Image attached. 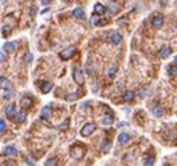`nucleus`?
<instances>
[{
  "label": "nucleus",
  "instance_id": "f257e3e1",
  "mask_svg": "<svg viewBox=\"0 0 177 166\" xmlns=\"http://www.w3.org/2000/svg\"><path fill=\"white\" fill-rule=\"evenodd\" d=\"M70 154H71V156L74 159H81L85 155V147L81 144H75L74 147H71V152Z\"/></svg>",
  "mask_w": 177,
  "mask_h": 166
},
{
  "label": "nucleus",
  "instance_id": "f03ea898",
  "mask_svg": "<svg viewBox=\"0 0 177 166\" xmlns=\"http://www.w3.org/2000/svg\"><path fill=\"white\" fill-rule=\"evenodd\" d=\"M95 130H96V124L95 123H87V124H84V127L81 128V136L82 137H89Z\"/></svg>",
  "mask_w": 177,
  "mask_h": 166
},
{
  "label": "nucleus",
  "instance_id": "7ed1b4c3",
  "mask_svg": "<svg viewBox=\"0 0 177 166\" xmlns=\"http://www.w3.org/2000/svg\"><path fill=\"white\" fill-rule=\"evenodd\" d=\"M73 78H74V81L77 82L78 85L84 84V73H82V70L80 69V67H77V69L74 70V73H73Z\"/></svg>",
  "mask_w": 177,
  "mask_h": 166
},
{
  "label": "nucleus",
  "instance_id": "20e7f679",
  "mask_svg": "<svg viewBox=\"0 0 177 166\" xmlns=\"http://www.w3.org/2000/svg\"><path fill=\"white\" fill-rule=\"evenodd\" d=\"M74 52H75V48H73V46L64 49V50H61V53H60V59H61V60H69V59L73 57Z\"/></svg>",
  "mask_w": 177,
  "mask_h": 166
},
{
  "label": "nucleus",
  "instance_id": "39448f33",
  "mask_svg": "<svg viewBox=\"0 0 177 166\" xmlns=\"http://www.w3.org/2000/svg\"><path fill=\"white\" fill-rule=\"evenodd\" d=\"M73 17H75L77 20H84L85 18V11L82 7H77V9H74V11H73Z\"/></svg>",
  "mask_w": 177,
  "mask_h": 166
},
{
  "label": "nucleus",
  "instance_id": "423d86ee",
  "mask_svg": "<svg viewBox=\"0 0 177 166\" xmlns=\"http://www.w3.org/2000/svg\"><path fill=\"white\" fill-rule=\"evenodd\" d=\"M20 106H21L22 109H30L31 106H32V98H31V97H24L21 99V102H20Z\"/></svg>",
  "mask_w": 177,
  "mask_h": 166
},
{
  "label": "nucleus",
  "instance_id": "0eeeda50",
  "mask_svg": "<svg viewBox=\"0 0 177 166\" xmlns=\"http://www.w3.org/2000/svg\"><path fill=\"white\" fill-rule=\"evenodd\" d=\"M110 42L113 43V45H119V43L121 42V34H119V32H112L110 34Z\"/></svg>",
  "mask_w": 177,
  "mask_h": 166
},
{
  "label": "nucleus",
  "instance_id": "6e6552de",
  "mask_svg": "<svg viewBox=\"0 0 177 166\" xmlns=\"http://www.w3.org/2000/svg\"><path fill=\"white\" fill-rule=\"evenodd\" d=\"M163 15H160V14H158V15H155V18H153V27L155 28H162V25H163Z\"/></svg>",
  "mask_w": 177,
  "mask_h": 166
},
{
  "label": "nucleus",
  "instance_id": "1a4fd4ad",
  "mask_svg": "<svg viewBox=\"0 0 177 166\" xmlns=\"http://www.w3.org/2000/svg\"><path fill=\"white\" fill-rule=\"evenodd\" d=\"M3 155H6V156H15L17 155V149L14 147H11V145H9V147H6L3 149Z\"/></svg>",
  "mask_w": 177,
  "mask_h": 166
},
{
  "label": "nucleus",
  "instance_id": "9d476101",
  "mask_svg": "<svg viewBox=\"0 0 177 166\" xmlns=\"http://www.w3.org/2000/svg\"><path fill=\"white\" fill-rule=\"evenodd\" d=\"M170 53H171V50H170V48H167V46H162V48L159 49V56L162 59L169 57V56H170Z\"/></svg>",
  "mask_w": 177,
  "mask_h": 166
},
{
  "label": "nucleus",
  "instance_id": "9b49d317",
  "mask_svg": "<svg viewBox=\"0 0 177 166\" xmlns=\"http://www.w3.org/2000/svg\"><path fill=\"white\" fill-rule=\"evenodd\" d=\"M41 117H42V119H50L52 117V110H50L49 106L42 108V110H41Z\"/></svg>",
  "mask_w": 177,
  "mask_h": 166
},
{
  "label": "nucleus",
  "instance_id": "f8f14e48",
  "mask_svg": "<svg viewBox=\"0 0 177 166\" xmlns=\"http://www.w3.org/2000/svg\"><path fill=\"white\" fill-rule=\"evenodd\" d=\"M117 140H119V144L120 145H126L127 142L130 141V136L127 133H121L120 136L117 137Z\"/></svg>",
  "mask_w": 177,
  "mask_h": 166
},
{
  "label": "nucleus",
  "instance_id": "ddd939ff",
  "mask_svg": "<svg viewBox=\"0 0 177 166\" xmlns=\"http://www.w3.org/2000/svg\"><path fill=\"white\" fill-rule=\"evenodd\" d=\"M112 148V140L109 138H105V141L102 142V147H100V149H102V152H109Z\"/></svg>",
  "mask_w": 177,
  "mask_h": 166
},
{
  "label": "nucleus",
  "instance_id": "4468645a",
  "mask_svg": "<svg viewBox=\"0 0 177 166\" xmlns=\"http://www.w3.org/2000/svg\"><path fill=\"white\" fill-rule=\"evenodd\" d=\"M134 98H135V95H134V92H132V91H126V92H124V95H123V101H124V102H131Z\"/></svg>",
  "mask_w": 177,
  "mask_h": 166
},
{
  "label": "nucleus",
  "instance_id": "2eb2a0df",
  "mask_svg": "<svg viewBox=\"0 0 177 166\" xmlns=\"http://www.w3.org/2000/svg\"><path fill=\"white\" fill-rule=\"evenodd\" d=\"M25 117H27V116H25L24 112H17V113L14 115V120L17 121V123H24V121H25Z\"/></svg>",
  "mask_w": 177,
  "mask_h": 166
},
{
  "label": "nucleus",
  "instance_id": "dca6fc26",
  "mask_svg": "<svg viewBox=\"0 0 177 166\" xmlns=\"http://www.w3.org/2000/svg\"><path fill=\"white\" fill-rule=\"evenodd\" d=\"M52 88H53V84H52L50 81H45L42 84V92L43 94H48V92H50Z\"/></svg>",
  "mask_w": 177,
  "mask_h": 166
},
{
  "label": "nucleus",
  "instance_id": "f3484780",
  "mask_svg": "<svg viewBox=\"0 0 177 166\" xmlns=\"http://www.w3.org/2000/svg\"><path fill=\"white\" fill-rule=\"evenodd\" d=\"M93 13L98 15H102L103 13H105V7H103L100 3H96L95 6H93Z\"/></svg>",
  "mask_w": 177,
  "mask_h": 166
},
{
  "label": "nucleus",
  "instance_id": "a211bd4d",
  "mask_svg": "<svg viewBox=\"0 0 177 166\" xmlns=\"http://www.w3.org/2000/svg\"><path fill=\"white\" fill-rule=\"evenodd\" d=\"M15 106L14 105H9L6 108V116H9V117H14V115H15Z\"/></svg>",
  "mask_w": 177,
  "mask_h": 166
},
{
  "label": "nucleus",
  "instance_id": "6ab92c4d",
  "mask_svg": "<svg viewBox=\"0 0 177 166\" xmlns=\"http://www.w3.org/2000/svg\"><path fill=\"white\" fill-rule=\"evenodd\" d=\"M112 123H113V116H112V115H108V116H105V117L102 119L103 126H110Z\"/></svg>",
  "mask_w": 177,
  "mask_h": 166
},
{
  "label": "nucleus",
  "instance_id": "aec40b11",
  "mask_svg": "<svg viewBox=\"0 0 177 166\" xmlns=\"http://www.w3.org/2000/svg\"><path fill=\"white\" fill-rule=\"evenodd\" d=\"M0 82H2V84H0L2 89H9V88H10V82H9V80H7V78L2 77V78H0Z\"/></svg>",
  "mask_w": 177,
  "mask_h": 166
},
{
  "label": "nucleus",
  "instance_id": "412c9836",
  "mask_svg": "<svg viewBox=\"0 0 177 166\" xmlns=\"http://www.w3.org/2000/svg\"><path fill=\"white\" fill-rule=\"evenodd\" d=\"M3 49H4V50H7V52H14L15 50V45H14V43H11V42H6L3 45Z\"/></svg>",
  "mask_w": 177,
  "mask_h": 166
},
{
  "label": "nucleus",
  "instance_id": "4be33fe9",
  "mask_svg": "<svg viewBox=\"0 0 177 166\" xmlns=\"http://www.w3.org/2000/svg\"><path fill=\"white\" fill-rule=\"evenodd\" d=\"M116 71H117V67H116V66L110 67V69L108 70V77H109V78L113 80V78H114V76H116Z\"/></svg>",
  "mask_w": 177,
  "mask_h": 166
},
{
  "label": "nucleus",
  "instance_id": "5701e85b",
  "mask_svg": "<svg viewBox=\"0 0 177 166\" xmlns=\"http://www.w3.org/2000/svg\"><path fill=\"white\" fill-rule=\"evenodd\" d=\"M167 71H169V74H170L171 77H177V64H174V66H169Z\"/></svg>",
  "mask_w": 177,
  "mask_h": 166
},
{
  "label": "nucleus",
  "instance_id": "b1692460",
  "mask_svg": "<svg viewBox=\"0 0 177 166\" xmlns=\"http://www.w3.org/2000/svg\"><path fill=\"white\" fill-rule=\"evenodd\" d=\"M109 11H110V14L117 13V11H119V4H117V3H112L110 7H109Z\"/></svg>",
  "mask_w": 177,
  "mask_h": 166
},
{
  "label": "nucleus",
  "instance_id": "393cba45",
  "mask_svg": "<svg viewBox=\"0 0 177 166\" xmlns=\"http://www.w3.org/2000/svg\"><path fill=\"white\" fill-rule=\"evenodd\" d=\"M153 115L158 116V117H159V116H162L163 115V109L160 108V106H156V108L153 109Z\"/></svg>",
  "mask_w": 177,
  "mask_h": 166
},
{
  "label": "nucleus",
  "instance_id": "a878e982",
  "mask_svg": "<svg viewBox=\"0 0 177 166\" xmlns=\"http://www.w3.org/2000/svg\"><path fill=\"white\" fill-rule=\"evenodd\" d=\"M13 95H14V91L10 89V88H9V89H7L6 92H4L3 98H4V99H10V98H13Z\"/></svg>",
  "mask_w": 177,
  "mask_h": 166
},
{
  "label": "nucleus",
  "instance_id": "bb28decb",
  "mask_svg": "<svg viewBox=\"0 0 177 166\" xmlns=\"http://www.w3.org/2000/svg\"><path fill=\"white\" fill-rule=\"evenodd\" d=\"M9 34H10V27L9 25H3V27H2V35L9 36Z\"/></svg>",
  "mask_w": 177,
  "mask_h": 166
},
{
  "label": "nucleus",
  "instance_id": "cd10ccee",
  "mask_svg": "<svg viewBox=\"0 0 177 166\" xmlns=\"http://www.w3.org/2000/svg\"><path fill=\"white\" fill-rule=\"evenodd\" d=\"M69 124H70V119H66V120L63 121V124L59 126V128H60V130H67V128H69Z\"/></svg>",
  "mask_w": 177,
  "mask_h": 166
},
{
  "label": "nucleus",
  "instance_id": "c85d7f7f",
  "mask_svg": "<svg viewBox=\"0 0 177 166\" xmlns=\"http://www.w3.org/2000/svg\"><path fill=\"white\" fill-rule=\"evenodd\" d=\"M4 131H6V121L2 119L0 120V134H4Z\"/></svg>",
  "mask_w": 177,
  "mask_h": 166
},
{
  "label": "nucleus",
  "instance_id": "c756f323",
  "mask_svg": "<svg viewBox=\"0 0 177 166\" xmlns=\"http://www.w3.org/2000/svg\"><path fill=\"white\" fill-rule=\"evenodd\" d=\"M153 163H155V159H153V158H147L145 162H144V165L145 166H152Z\"/></svg>",
  "mask_w": 177,
  "mask_h": 166
},
{
  "label": "nucleus",
  "instance_id": "7c9ffc66",
  "mask_svg": "<svg viewBox=\"0 0 177 166\" xmlns=\"http://www.w3.org/2000/svg\"><path fill=\"white\" fill-rule=\"evenodd\" d=\"M46 166H53V165H57V159L56 158H52V159H48V162H45Z\"/></svg>",
  "mask_w": 177,
  "mask_h": 166
},
{
  "label": "nucleus",
  "instance_id": "2f4dec72",
  "mask_svg": "<svg viewBox=\"0 0 177 166\" xmlns=\"http://www.w3.org/2000/svg\"><path fill=\"white\" fill-rule=\"evenodd\" d=\"M77 98H78L77 92H74V94H69V97H67V101H69V102H71V101H75Z\"/></svg>",
  "mask_w": 177,
  "mask_h": 166
},
{
  "label": "nucleus",
  "instance_id": "473e14b6",
  "mask_svg": "<svg viewBox=\"0 0 177 166\" xmlns=\"http://www.w3.org/2000/svg\"><path fill=\"white\" fill-rule=\"evenodd\" d=\"M91 24H92V25H98V24H99V17L93 15V17L91 18Z\"/></svg>",
  "mask_w": 177,
  "mask_h": 166
},
{
  "label": "nucleus",
  "instance_id": "72a5a7b5",
  "mask_svg": "<svg viewBox=\"0 0 177 166\" xmlns=\"http://www.w3.org/2000/svg\"><path fill=\"white\" fill-rule=\"evenodd\" d=\"M31 60H32V54L27 53V54H25V57H24V61H25V63H30Z\"/></svg>",
  "mask_w": 177,
  "mask_h": 166
},
{
  "label": "nucleus",
  "instance_id": "f704fd0d",
  "mask_svg": "<svg viewBox=\"0 0 177 166\" xmlns=\"http://www.w3.org/2000/svg\"><path fill=\"white\" fill-rule=\"evenodd\" d=\"M0 59H2V63H4V61H6V56H4V49H3V52H2V56H0Z\"/></svg>",
  "mask_w": 177,
  "mask_h": 166
},
{
  "label": "nucleus",
  "instance_id": "c9c22d12",
  "mask_svg": "<svg viewBox=\"0 0 177 166\" xmlns=\"http://www.w3.org/2000/svg\"><path fill=\"white\" fill-rule=\"evenodd\" d=\"M167 2L169 0H160V6H167Z\"/></svg>",
  "mask_w": 177,
  "mask_h": 166
},
{
  "label": "nucleus",
  "instance_id": "e433bc0d",
  "mask_svg": "<svg viewBox=\"0 0 177 166\" xmlns=\"http://www.w3.org/2000/svg\"><path fill=\"white\" fill-rule=\"evenodd\" d=\"M50 2H52V0H41V3H42V4H49Z\"/></svg>",
  "mask_w": 177,
  "mask_h": 166
},
{
  "label": "nucleus",
  "instance_id": "4c0bfd02",
  "mask_svg": "<svg viewBox=\"0 0 177 166\" xmlns=\"http://www.w3.org/2000/svg\"><path fill=\"white\" fill-rule=\"evenodd\" d=\"M27 163L28 165H35V162H33L32 159H27Z\"/></svg>",
  "mask_w": 177,
  "mask_h": 166
},
{
  "label": "nucleus",
  "instance_id": "58836bf2",
  "mask_svg": "<svg viewBox=\"0 0 177 166\" xmlns=\"http://www.w3.org/2000/svg\"><path fill=\"white\" fill-rule=\"evenodd\" d=\"M35 11H36V7H32V10H31V15L33 17V14H35Z\"/></svg>",
  "mask_w": 177,
  "mask_h": 166
},
{
  "label": "nucleus",
  "instance_id": "ea45409f",
  "mask_svg": "<svg viewBox=\"0 0 177 166\" xmlns=\"http://www.w3.org/2000/svg\"><path fill=\"white\" fill-rule=\"evenodd\" d=\"M174 63L177 64V56H176V57H174Z\"/></svg>",
  "mask_w": 177,
  "mask_h": 166
},
{
  "label": "nucleus",
  "instance_id": "a19ab883",
  "mask_svg": "<svg viewBox=\"0 0 177 166\" xmlns=\"http://www.w3.org/2000/svg\"><path fill=\"white\" fill-rule=\"evenodd\" d=\"M63 2H66V3H69V2H70V0H63Z\"/></svg>",
  "mask_w": 177,
  "mask_h": 166
}]
</instances>
